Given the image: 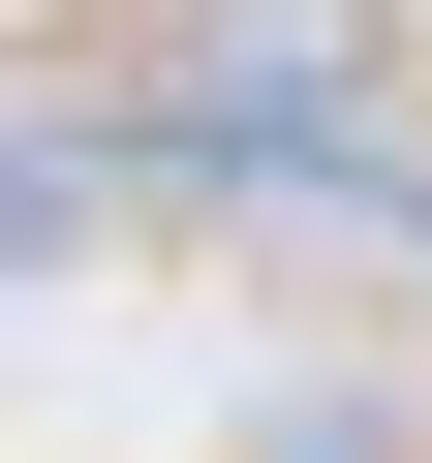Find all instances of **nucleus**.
Masks as SVG:
<instances>
[{"mask_svg":"<svg viewBox=\"0 0 432 463\" xmlns=\"http://www.w3.org/2000/svg\"><path fill=\"white\" fill-rule=\"evenodd\" d=\"M371 93H401V0H185V32H155V124L185 155H371Z\"/></svg>","mask_w":432,"mask_h":463,"instance_id":"f257e3e1","label":"nucleus"},{"mask_svg":"<svg viewBox=\"0 0 432 463\" xmlns=\"http://www.w3.org/2000/svg\"><path fill=\"white\" fill-rule=\"evenodd\" d=\"M0 248H93V155H0Z\"/></svg>","mask_w":432,"mask_h":463,"instance_id":"f03ea898","label":"nucleus"}]
</instances>
